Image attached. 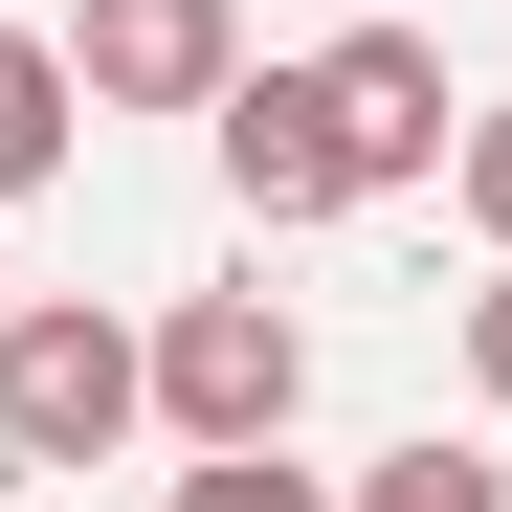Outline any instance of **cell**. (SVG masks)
<instances>
[{
	"label": "cell",
	"instance_id": "1",
	"mask_svg": "<svg viewBox=\"0 0 512 512\" xmlns=\"http://www.w3.org/2000/svg\"><path fill=\"white\" fill-rule=\"evenodd\" d=\"M134 423H156L134 312H90V290H0V468H112Z\"/></svg>",
	"mask_w": 512,
	"mask_h": 512
},
{
	"label": "cell",
	"instance_id": "2",
	"mask_svg": "<svg viewBox=\"0 0 512 512\" xmlns=\"http://www.w3.org/2000/svg\"><path fill=\"white\" fill-rule=\"evenodd\" d=\"M134 357H156V446H290V401H312V312H290V290H179Z\"/></svg>",
	"mask_w": 512,
	"mask_h": 512
},
{
	"label": "cell",
	"instance_id": "3",
	"mask_svg": "<svg viewBox=\"0 0 512 512\" xmlns=\"http://www.w3.org/2000/svg\"><path fill=\"white\" fill-rule=\"evenodd\" d=\"M312 112H334V156H357V201L446 179V134H468V90H446V23H334V45H312Z\"/></svg>",
	"mask_w": 512,
	"mask_h": 512
},
{
	"label": "cell",
	"instance_id": "4",
	"mask_svg": "<svg viewBox=\"0 0 512 512\" xmlns=\"http://www.w3.org/2000/svg\"><path fill=\"white\" fill-rule=\"evenodd\" d=\"M245 0H67V90L90 112H223Z\"/></svg>",
	"mask_w": 512,
	"mask_h": 512
},
{
	"label": "cell",
	"instance_id": "5",
	"mask_svg": "<svg viewBox=\"0 0 512 512\" xmlns=\"http://www.w3.org/2000/svg\"><path fill=\"white\" fill-rule=\"evenodd\" d=\"M223 201L245 223H334V201H357V156H334V112H312V67H223Z\"/></svg>",
	"mask_w": 512,
	"mask_h": 512
},
{
	"label": "cell",
	"instance_id": "6",
	"mask_svg": "<svg viewBox=\"0 0 512 512\" xmlns=\"http://www.w3.org/2000/svg\"><path fill=\"white\" fill-rule=\"evenodd\" d=\"M67 156H90V90H67V45H23V23H0V201H45Z\"/></svg>",
	"mask_w": 512,
	"mask_h": 512
},
{
	"label": "cell",
	"instance_id": "7",
	"mask_svg": "<svg viewBox=\"0 0 512 512\" xmlns=\"http://www.w3.org/2000/svg\"><path fill=\"white\" fill-rule=\"evenodd\" d=\"M357 512H512V468H490V446H379Z\"/></svg>",
	"mask_w": 512,
	"mask_h": 512
},
{
	"label": "cell",
	"instance_id": "8",
	"mask_svg": "<svg viewBox=\"0 0 512 512\" xmlns=\"http://www.w3.org/2000/svg\"><path fill=\"white\" fill-rule=\"evenodd\" d=\"M179 512H334L290 446H179Z\"/></svg>",
	"mask_w": 512,
	"mask_h": 512
},
{
	"label": "cell",
	"instance_id": "9",
	"mask_svg": "<svg viewBox=\"0 0 512 512\" xmlns=\"http://www.w3.org/2000/svg\"><path fill=\"white\" fill-rule=\"evenodd\" d=\"M446 201H468V223L512 245V90H468V134H446Z\"/></svg>",
	"mask_w": 512,
	"mask_h": 512
},
{
	"label": "cell",
	"instance_id": "10",
	"mask_svg": "<svg viewBox=\"0 0 512 512\" xmlns=\"http://www.w3.org/2000/svg\"><path fill=\"white\" fill-rule=\"evenodd\" d=\"M468 401L512 423V245H490V290H468Z\"/></svg>",
	"mask_w": 512,
	"mask_h": 512
},
{
	"label": "cell",
	"instance_id": "11",
	"mask_svg": "<svg viewBox=\"0 0 512 512\" xmlns=\"http://www.w3.org/2000/svg\"><path fill=\"white\" fill-rule=\"evenodd\" d=\"M334 23H423V0H334Z\"/></svg>",
	"mask_w": 512,
	"mask_h": 512
}]
</instances>
